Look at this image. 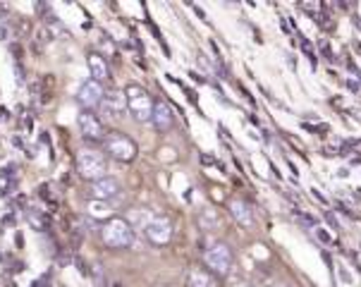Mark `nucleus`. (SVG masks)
<instances>
[{"label":"nucleus","instance_id":"1","mask_svg":"<svg viewBox=\"0 0 361 287\" xmlns=\"http://www.w3.org/2000/svg\"><path fill=\"white\" fill-rule=\"evenodd\" d=\"M101 237H103V242H106V247L125 249L134 242V230L125 218H110V221L103 225Z\"/></svg>","mask_w":361,"mask_h":287},{"label":"nucleus","instance_id":"2","mask_svg":"<svg viewBox=\"0 0 361 287\" xmlns=\"http://www.w3.org/2000/svg\"><path fill=\"white\" fill-rule=\"evenodd\" d=\"M127 99V108L134 115V120L139 122H149L151 115H154V99L149 96V91L142 89L139 84H130L125 91Z\"/></svg>","mask_w":361,"mask_h":287},{"label":"nucleus","instance_id":"3","mask_svg":"<svg viewBox=\"0 0 361 287\" xmlns=\"http://www.w3.org/2000/svg\"><path fill=\"white\" fill-rule=\"evenodd\" d=\"M77 173L79 177L89 182H96V180H103L108 173V166H106V158H103L99 151H91V149H84L77 154Z\"/></svg>","mask_w":361,"mask_h":287},{"label":"nucleus","instance_id":"4","mask_svg":"<svg viewBox=\"0 0 361 287\" xmlns=\"http://www.w3.org/2000/svg\"><path fill=\"white\" fill-rule=\"evenodd\" d=\"M103 142H106V154L113 156L115 161L132 163L137 158V144L130 137H125L122 132H110Z\"/></svg>","mask_w":361,"mask_h":287},{"label":"nucleus","instance_id":"5","mask_svg":"<svg viewBox=\"0 0 361 287\" xmlns=\"http://www.w3.org/2000/svg\"><path fill=\"white\" fill-rule=\"evenodd\" d=\"M204 259H206V266L211 268L213 273H218V276H228V273H230V268H232V252H230L228 244H223V242L211 244V247L206 249Z\"/></svg>","mask_w":361,"mask_h":287},{"label":"nucleus","instance_id":"6","mask_svg":"<svg viewBox=\"0 0 361 287\" xmlns=\"http://www.w3.org/2000/svg\"><path fill=\"white\" fill-rule=\"evenodd\" d=\"M103 99H106V89L101 87V82H94V79L84 82L77 91V103L84 108V111H94V108H99L103 103Z\"/></svg>","mask_w":361,"mask_h":287},{"label":"nucleus","instance_id":"7","mask_svg":"<svg viewBox=\"0 0 361 287\" xmlns=\"http://www.w3.org/2000/svg\"><path fill=\"white\" fill-rule=\"evenodd\" d=\"M144 232L146 237H149L151 244H158V247H163V244H168L173 240V223L168 221V218H151L149 223L144 225Z\"/></svg>","mask_w":361,"mask_h":287},{"label":"nucleus","instance_id":"8","mask_svg":"<svg viewBox=\"0 0 361 287\" xmlns=\"http://www.w3.org/2000/svg\"><path fill=\"white\" fill-rule=\"evenodd\" d=\"M77 125H79V132H82L87 139H91V142H101V139H106V134H103V122L96 113H91V111L79 113Z\"/></svg>","mask_w":361,"mask_h":287},{"label":"nucleus","instance_id":"9","mask_svg":"<svg viewBox=\"0 0 361 287\" xmlns=\"http://www.w3.org/2000/svg\"><path fill=\"white\" fill-rule=\"evenodd\" d=\"M118 192H120V182L113 180V177H103V180L91 182V197L96 201H108Z\"/></svg>","mask_w":361,"mask_h":287},{"label":"nucleus","instance_id":"10","mask_svg":"<svg viewBox=\"0 0 361 287\" xmlns=\"http://www.w3.org/2000/svg\"><path fill=\"white\" fill-rule=\"evenodd\" d=\"M151 120H154V125H156L161 132L170 130V127H173V122H175L173 108H170L165 101H158V103H154V115H151Z\"/></svg>","mask_w":361,"mask_h":287},{"label":"nucleus","instance_id":"11","mask_svg":"<svg viewBox=\"0 0 361 287\" xmlns=\"http://www.w3.org/2000/svg\"><path fill=\"white\" fill-rule=\"evenodd\" d=\"M230 213H232V218L242 225V228H252L254 225V213H252V209H249L247 201L230 199Z\"/></svg>","mask_w":361,"mask_h":287},{"label":"nucleus","instance_id":"12","mask_svg":"<svg viewBox=\"0 0 361 287\" xmlns=\"http://www.w3.org/2000/svg\"><path fill=\"white\" fill-rule=\"evenodd\" d=\"M87 65H89V72L91 77H94V82H103V79H108V63L103 60L99 53H91V56L87 58Z\"/></svg>","mask_w":361,"mask_h":287},{"label":"nucleus","instance_id":"13","mask_svg":"<svg viewBox=\"0 0 361 287\" xmlns=\"http://www.w3.org/2000/svg\"><path fill=\"white\" fill-rule=\"evenodd\" d=\"M101 106L106 113H110V111L122 113L127 108V99H125V94H120V91H110V94H106V99H103Z\"/></svg>","mask_w":361,"mask_h":287},{"label":"nucleus","instance_id":"14","mask_svg":"<svg viewBox=\"0 0 361 287\" xmlns=\"http://www.w3.org/2000/svg\"><path fill=\"white\" fill-rule=\"evenodd\" d=\"M187 285L189 287H213V278L208 276L206 271H201V268H194L187 278Z\"/></svg>","mask_w":361,"mask_h":287},{"label":"nucleus","instance_id":"15","mask_svg":"<svg viewBox=\"0 0 361 287\" xmlns=\"http://www.w3.org/2000/svg\"><path fill=\"white\" fill-rule=\"evenodd\" d=\"M87 211H89V216L91 218H96V221H101V218H108L110 216V204L108 201H89V206H87Z\"/></svg>","mask_w":361,"mask_h":287},{"label":"nucleus","instance_id":"16","mask_svg":"<svg viewBox=\"0 0 361 287\" xmlns=\"http://www.w3.org/2000/svg\"><path fill=\"white\" fill-rule=\"evenodd\" d=\"M235 287H249V285H235Z\"/></svg>","mask_w":361,"mask_h":287},{"label":"nucleus","instance_id":"17","mask_svg":"<svg viewBox=\"0 0 361 287\" xmlns=\"http://www.w3.org/2000/svg\"><path fill=\"white\" fill-rule=\"evenodd\" d=\"M273 287H287V285H273Z\"/></svg>","mask_w":361,"mask_h":287}]
</instances>
